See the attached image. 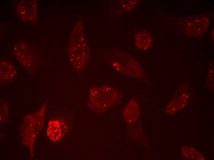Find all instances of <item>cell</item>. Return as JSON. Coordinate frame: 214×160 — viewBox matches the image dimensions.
<instances>
[{
	"mask_svg": "<svg viewBox=\"0 0 214 160\" xmlns=\"http://www.w3.org/2000/svg\"><path fill=\"white\" fill-rule=\"evenodd\" d=\"M139 114L138 104L133 99L129 102L123 111L124 118L128 123H131L136 121L138 118Z\"/></svg>",
	"mask_w": 214,
	"mask_h": 160,
	"instance_id": "52a82bcc",
	"label": "cell"
},
{
	"mask_svg": "<svg viewBox=\"0 0 214 160\" xmlns=\"http://www.w3.org/2000/svg\"><path fill=\"white\" fill-rule=\"evenodd\" d=\"M209 19L205 15L192 18L187 24L188 33L193 36H200L206 30L209 24Z\"/></svg>",
	"mask_w": 214,
	"mask_h": 160,
	"instance_id": "277c9868",
	"label": "cell"
},
{
	"mask_svg": "<svg viewBox=\"0 0 214 160\" xmlns=\"http://www.w3.org/2000/svg\"><path fill=\"white\" fill-rule=\"evenodd\" d=\"M181 156L182 158L186 159H205L203 155L199 151L193 147L186 146H184L182 147Z\"/></svg>",
	"mask_w": 214,
	"mask_h": 160,
	"instance_id": "30bf717a",
	"label": "cell"
},
{
	"mask_svg": "<svg viewBox=\"0 0 214 160\" xmlns=\"http://www.w3.org/2000/svg\"><path fill=\"white\" fill-rule=\"evenodd\" d=\"M211 37L213 41H214V29H212L211 33Z\"/></svg>",
	"mask_w": 214,
	"mask_h": 160,
	"instance_id": "4fadbf2b",
	"label": "cell"
},
{
	"mask_svg": "<svg viewBox=\"0 0 214 160\" xmlns=\"http://www.w3.org/2000/svg\"><path fill=\"white\" fill-rule=\"evenodd\" d=\"M15 74L16 70L13 65L7 61H1L0 77L2 79H11Z\"/></svg>",
	"mask_w": 214,
	"mask_h": 160,
	"instance_id": "8fae6325",
	"label": "cell"
},
{
	"mask_svg": "<svg viewBox=\"0 0 214 160\" xmlns=\"http://www.w3.org/2000/svg\"><path fill=\"white\" fill-rule=\"evenodd\" d=\"M15 56L20 63L26 67H29L31 62V58L27 45L24 43H18L14 47Z\"/></svg>",
	"mask_w": 214,
	"mask_h": 160,
	"instance_id": "ba28073f",
	"label": "cell"
},
{
	"mask_svg": "<svg viewBox=\"0 0 214 160\" xmlns=\"http://www.w3.org/2000/svg\"><path fill=\"white\" fill-rule=\"evenodd\" d=\"M37 3L36 1L21 2L18 6V12L20 18L24 21L34 22L36 20Z\"/></svg>",
	"mask_w": 214,
	"mask_h": 160,
	"instance_id": "3957f363",
	"label": "cell"
},
{
	"mask_svg": "<svg viewBox=\"0 0 214 160\" xmlns=\"http://www.w3.org/2000/svg\"><path fill=\"white\" fill-rule=\"evenodd\" d=\"M134 43L137 48L146 50L152 46L153 40L149 33L143 30L136 32L135 36Z\"/></svg>",
	"mask_w": 214,
	"mask_h": 160,
	"instance_id": "8992f818",
	"label": "cell"
},
{
	"mask_svg": "<svg viewBox=\"0 0 214 160\" xmlns=\"http://www.w3.org/2000/svg\"><path fill=\"white\" fill-rule=\"evenodd\" d=\"M62 132L60 121L57 120L50 121L47 129V134L50 139L54 142L58 141L61 138Z\"/></svg>",
	"mask_w": 214,
	"mask_h": 160,
	"instance_id": "9c48e42d",
	"label": "cell"
},
{
	"mask_svg": "<svg viewBox=\"0 0 214 160\" xmlns=\"http://www.w3.org/2000/svg\"><path fill=\"white\" fill-rule=\"evenodd\" d=\"M122 8L126 10H130L134 8L137 3L136 0H129L121 1Z\"/></svg>",
	"mask_w": 214,
	"mask_h": 160,
	"instance_id": "7c38bea8",
	"label": "cell"
},
{
	"mask_svg": "<svg viewBox=\"0 0 214 160\" xmlns=\"http://www.w3.org/2000/svg\"><path fill=\"white\" fill-rule=\"evenodd\" d=\"M113 66L117 71L126 76L139 78L143 75L142 69L139 64L126 55H123L122 58L114 61Z\"/></svg>",
	"mask_w": 214,
	"mask_h": 160,
	"instance_id": "7a4b0ae2",
	"label": "cell"
},
{
	"mask_svg": "<svg viewBox=\"0 0 214 160\" xmlns=\"http://www.w3.org/2000/svg\"><path fill=\"white\" fill-rule=\"evenodd\" d=\"M120 95L117 90L111 86H93L90 89L88 106L94 111L104 112L114 104Z\"/></svg>",
	"mask_w": 214,
	"mask_h": 160,
	"instance_id": "6da1fadb",
	"label": "cell"
},
{
	"mask_svg": "<svg viewBox=\"0 0 214 160\" xmlns=\"http://www.w3.org/2000/svg\"><path fill=\"white\" fill-rule=\"evenodd\" d=\"M189 95L185 90L180 89L172 98L166 107V112L174 114L184 107L189 100Z\"/></svg>",
	"mask_w": 214,
	"mask_h": 160,
	"instance_id": "5b68a950",
	"label": "cell"
}]
</instances>
